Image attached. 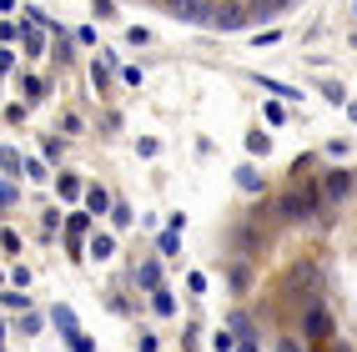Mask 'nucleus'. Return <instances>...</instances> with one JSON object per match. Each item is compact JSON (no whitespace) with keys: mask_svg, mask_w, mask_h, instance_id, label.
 <instances>
[{"mask_svg":"<svg viewBox=\"0 0 357 352\" xmlns=\"http://www.w3.org/2000/svg\"><path fill=\"white\" fill-rule=\"evenodd\" d=\"M26 51H31V56H40V51H45V40H40V31H26Z\"/></svg>","mask_w":357,"mask_h":352,"instance_id":"24","label":"nucleus"},{"mask_svg":"<svg viewBox=\"0 0 357 352\" xmlns=\"http://www.w3.org/2000/svg\"><path fill=\"white\" fill-rule=\"evenodd\" d=\"M236 352H257V342H252V337H242V342H236Z\"/></svg>","mask_w":357,"mask_h":352,"instance_id":"29","label":"nucleus"},{"mask_svg":"<svg viewBox=\"0 0 357 352\" xmlns=\"http://www.w3.org/2000/svg\"><path fill=\"white\" fill-rule=\"evenodd\" d=\"M287 292H297L307 302H322V272H317V262H297L287 272Z\"/></svg>","mask_w":357,"mask_h":352,"instance_id":"2","label":"nucleus"},{"mask_svg":"<svg viewBox=\"0 0 357 352\" xmlns=\"http://www.w3.org/2000/svg\"><path fill=\"white\" fill-rule=\"evenodd\" d=\"M56 186H61V197H76V192H81V181H76V176H70V171H66V176H61Z\"/></svg>","mask_w":357,"mask_h":352,"instance_id":"22","label":"nucleus"},{"mask_svg":"<svg viewBox=\"0 0 357 352\" xmlns=\"http://www.w3.org/2000/svg\"><path fill=\"white\" fill-rule=\"evenodd\" d=\"M51 317H56V327H61L66 337L76 332V312H70V307H51Z\"/></svg>","mask_w":357,"mask_h":352,"instance_id":"12","label":"nucleus"},{"mask_svg":"<svg viewBox=\"0 0 357 352\" xmlns=\"http://www.w3.org/2000/svg\"><path fill=\"white\" fill-rule=\"evenodd\" d=\"M121 81H126V86H131V91H136V86H141V81H146V70H141V66H121Z\"/></svg>","mask_w":357,"mask_h":352,"instance_id":"20","label":"nucleus"},{"mask_svg":"<svg viewBox=\"0 0 357 352\" xmlns=\"http://www.w3.org/2000/svg\"><path fill=\"white\" fill-rule=\"evenodd\" d=\"M0 242H6V257H15V252H20V237H15V231H10V227H6V231H0Z\"/></svg>","mask_w":357,"mask_h":352,"instance_id":"23","label":"nucleus"},{"mask_svg":"<svg viewBox=\"0 0 357 352\" xmlns=\"http://www.w3.org/2000/svg\"><path fill=\"white\" fill-rule=\"evenodd\" d=\"M242 252H252V257L261 252V231L257 227H242Z\"/></svg>","mask_w":357,"mask_h":352,"instance_id":"17","label":"nucleus"},{"mask_svg":"<svg viewBox=\"0 0 357 352\" xmlns=\"http://www.w3.org/2000/svg\"><path fill=\"white\" fill-rule=\"evenodd\" d=\"M322 197H327V201H347V197H352V171H342V167L327 171V176H322Z\"/></svg>","mask_w":357,"mask_h":352,"instance_id":"5","label":"nucleus"},{"mask_svg":"<svg viewBox=\"0 0 357 352\" xmlns=\"http://www.w3.org/2000/svg\"><path fill=\"white\" fill-rule=\"evenodd\" d=\"M302 332L312 337V342H332V332H337V322H332L327 302H307V307H302Z\"/></svg>","mask_w":357,"mask_h":352,"instance_id":"3","label":"nucleus"},{"mask_svg":"<svg viewBox=\"0 0 357 352\" xmlns=\"http://www.w3.org/2000/svg\"><path fill=\"white\" fill-rule=\"evenodd\" d=\"M161 252H166V257H176V252H181V237H176V231H172V227H166V231H161Z\"/></svg>","mask_w":357,"mask_h":352,"instance_id":"19","label":"nucleus"},{"mask_svg":"<svg viewBox=\"0 0 357 352\" xmlns=\"http://www.w3.org/2000/svg\"><path fill=\"white\" fill-rule=\"evenodd\" d=\"M86 227H91V217H70V222H66V237H70V252H76V237H81Z\"/></svg>","mask_w":357,"mask_h":352,"instance_id":"18","label":"nucleus"},{"mask_svg":"<svg viewBox=\"0 0 357 352\" xmlns=\"http://www.w3.org/2000/svg\"><path fill=\"white\" fill-rule=\"evenodd\" d=\"M317 91H322V96H327L332 106H342V101H347V91H342V81H322Z\"/></svg>","mask_w":357,"mask_h":352,"instance_id":"13","label":"nucleus"},{"mask_svg":"<svg viewBox=\"0 0 357 352\" xmlns=\"http://www.w3.org/2000/svg\"><path fill=\"white\" fill-rule=\"evenodd\" d=\"M267 91H272L277 101H292V106L302 101V91H297V86H282V81H267Z\"/></svg>","mask_w":357,"mask_h":352,"instance_id":"10","label":"nucleus"},{"mask_svg":"<svg viewBox=\"0 0 357 352\" xmlns=\"http://www.w3.org/2000/svg\"><path fill=\"white\" fill-rule=\"evenodd\" d=\"M261 116H267V126H287V121H292L282 101H267V106H261Z\"/></svg>","mask_w":357,"mask_h":352,"instance_id":"9","label":"nucleus"},{"mask_svg":"<svg viewBox=\"0 0 357 352\" xmlns=\"http://www.w3.org/2000/svg\"><path fill=\"white\" fill-rule=\"evenodd\" d=\"M236 186H242V192H261V176L252 167H236Z\"/></svg>","mask_w":357,"mask_h":352,"instance_id":"11","label":"nucleus"},{"mask_svg":"<svg viewBox=\"0 0 357 352\" xmlns=\"http://www.w3.org/2000/svg\"><path fill=\"white\" fill-rule=\"evenodd\" d=\"M322 201H327V197H322V181H317V186H312V181H307V186H292V181H287V192H282L277 211H282L287 222H307V217H317Z\"/></svg>","mask_w":357,"mask_h":352,"instance_id":"1","label":"nucleus"},{"mask_svg":"<svg viewBox=\"0 0 357 352\" xmlns=\"http://www.w3.org/2000/svg\"><path fill=\"white\" fill-rule=\"evenodd\" d=\"M151 312H156V317H176V297L166 292V287H156V292H151Z\"/></svg>","mask_w":357,"mask_h":352,"instance_id":"8","label":"nucleus"},{"mask_svg":"<svg viewBox=\"0 0 357 352\" xmlns=\"http://www.w3.org/2000/svg\"><path fill=\"white\" fill-rule=\"evenodd\" d=\"M136 287L156 292V287H161V267H156V262H141V267H136Z\"/></svg>","mask_w":357,"mask_h":352,"instance_id":"7","label":"nucleus"},{"mask_svg":"<svg viewBox=\"0 0 357 352\" xmlns=\"http://www.w3.org/2000/svg\"><path fill=\"white\" fill-rule=\"evenodd\" d=\"M86 206H91V217H101V211H116V201H111L106 186H86Z\"/></svg>","mask_w":357,"mask_h":352,"instance_id":"6","label":"nucleus"},{"mask_svg":"<svg viewBox=\"0 0 357 352\" xmlns=\"http://www.w3.org/2000/svg\"><path fill=\"white\" fill-rule=\"evenodd\" d=\"M6 312H26V297H20V292H6Z\"/></svg>","mask_w":357,"mask_h":352,"instance_id":"27","label":"nucleus"},{"mask_svg":"<svg viewBox=\"0 0 357 352\" xmlns=\"http://www.w3.org/2000/svg\"><path fill=\"white\" fill-rule=\"evenodd\" d=\"M347 116H352V121H357V101H347Z\"/></svg>","mask_w":357,"mask_h":352,"instance_id":"30","label":"nucleus"},{"mask_svg":"<svg viewBox=\"0 0 357 352\" xmlns=\"http://www.w3.org/2000/svg\"><path fill=\"white\" fill-rule=\"evenodd\" d=\"M277 352H307V347H302V342H292V337H287V342H282V347H277Z\"/></svg>","mask_w":357,"mask_h":352,"instance_id":"28","label":"nucleus"},{"mask_svg":"<svg viewBox=\"0 0 357 352\" xmlns=\"http://www.w3.org/2000/svg\"><path fill=\"white\" fill-rule=\"evenodd\" d=\"M156 6L172 15V20H192V26H197V20H211V6H206V0H156Z\"/></svg>","mask_w":357,"mask_h":352,"instance_id":"4","label":"nucleus"},{"mask_svg":"<svg viewBox=\"0 0 357 352\" xmlns=\"http://www.w3.org/2000/svg\"><path fill=\"white\" fill-rule=\"evenodd\" d=\"M156 151H161V146H156L151 136H141V141H136V156H156Z\"/></svg>","mask_w":357,"mask_h":352,"instance_id":"25","label":"nucleus"},{"mask_svg":"<svg viewBox=\"0 0 357 352\" xmlns=\"http://www.w3.org/2000/svg\"><path fill=\"white\" fill-rule=\"evenodd\" d=\"M0 201H6V206H15V201H20V181H15V176L0 181Z\"/></svg>","mask_w":357,"mask_h":352,"instance_id":"15","label":"nucleus"},{"mask_svg":"<svg viewBox=\"0 0 357 352\" xmlns=\"http://www.w3.org/2000/svg\"><path fill=\"white\" fill-rule=\"evenodd\" d=\"M20 86H26V101H40L45 96V81L40 76H20Z\"/></svg>","mask_w":357,"mask_h":352,"instance_id":"16","label":"nucleus"},{"mask_svg":"<svg viewBox=\"0 0 357 352\" xmlns=\"http://www.w3.org/2000/svg\"><path fill=\"white\" fill-rule=\"evenodd\" d=\"M126 40H131V45H151V31H146V26H131Z\"/></svg>","mask_w":357,"mask_h":352,"instance_id":"21","label":"nucleus"},{"mask_svg":"<svg viewBox=\"0 0 357 352\" xmlns=\"http://www.w3.org/2000/svg\"><path fill=\"white\" fill-rule=\"evenodd\" d=\"M247 146H252L257 156H267V151H272V136H267V131H247Z\"/></svg>","mask_w":357,"mask_h":352,"instance_id":"14","label":"nucleus"},{"mask_svg":"<svg viewBox=\"0 0 357 352\" xmlns=\"http://www.w3.org/2000/svg\"><path fill=\"white\" fill-rule=\"evenodd\" d=\"M91 252H96V257H111V252H116V237H96V247H91Z\"/></svg>","mask_w":357,"mask_h":352,"instance_id":"26","label":"nucleus"}]
</instances>
